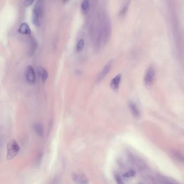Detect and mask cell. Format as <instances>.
Returning <instances> with one entry per match:
<instances>
[{
  "mask_svg": "<svg viewBox=\"0 0 184 184\" xmlns=\"http://www.w3.org/2000/svg\"><path fill=\"white\" fill-rule=\"evenodd\" d=\"M121 79L122 75L121 74H119L111 80L110 82V87L113 91H117L118 89Z\"/></svg>",
  "mask_w": 184,
  "mask_h": 184,
  "instance_id": "ba28073f",
  "label": "cell"
},
{
  "mask_svg": "<svg viewBox=\"0 0 184 184\" xmlns=\"http://www.w3.org/2000/svg\"><path fill=\"white\" fill-rule=\"evenodd\" d=\"M34 1L35 0H24L23 4L26 7L30 6L32 3H34Z\"/></svg>",
  "mask_w": 184,
  "mask_h": 184,
  "instance_id": "ac0fdd59",
  "label": "cell"
},
{
  "mask_svg": "<svg viewBox=\"0 0 184 184\" xmlns=\"http://www.w3.org/2000/svg\"><path fill=\"white\" fill-rule=\"evenodd\" d=\"M25 79L29 83H34L36 81V74L31 66H28L25 71Z\"/></svg>",
  "mask_w": 184,
  "mask_h": 184,
  "instance_id": "277c9868",
  "label": "cell"
},
{
  "mask_svg": "<svg viewBox=\"0 0 184 184\" xmlns=\"http://www.w3.org/2000/svg\"><path fill=\"white\" fill-rule=\"evenodd\" d=\"M136 175V173L133 171H130L128 172H126L123 175L125 178H130L131 177H133Z\"/></svg>",
  "mask_w": 184,
  "mask_h": 184,
  "instance_id": "2e32d148",
  "label": "cell"
},
{
  "mask_svg": "<svg viewBox=\"0 0 184 184\" xmlns=\"http://www.w3.org/2000/svg\"><path fill=\"white\" fill-rule=\"evenodd\" d=\"M115 181H116L117 184H124V182L122 180V178L119 175H115Z\"/></svg>",
  "mask_w": 184,
  "mask_h": 184,
  "instance_id": "e0dca14e",
  "label": "cell"
},
{
  "mask_svg": "<svg viewBox=\"0 0 184 184\" xmlns=\"http://www.w3.org/2000/svg\"><path fill=\"white\" fill-rule=\"evenodd\" d=\"M155 76H156L155 68L153 66H150V68H147L144 78V81L145 85L149 87L151 86L154 82Z\"/></svg>",
  "mask_w": 184,
  "mask_h": 184,
  "instance_id": "3957f363",
  "label": "cell"
},
{
  "mask_svg": "<svg viewBox=\"0 0 184 184\" xmlns=\"http://www.w3.org/2000/svg\"><path fill=\"white\" fill-rule=\"evenodd\" d=\"M38 42L34 37H31L29 41L28 53L31 55L34 54L38 49Z\"/></svg>",
  "mask_w": 184,
  "mask_h": 184,
  "instance_id": "8992f818",
  "label": "cell"
},
{
  "mask_svg": "<svg viewBox=\"0 0 184 184\" xmlns=\"http://www.w3.org/2000/svg\"><path fill=\"white\" fill-rule=\"evenodd\" d=\"M129 107L130 109L131 113L135 118H138L141 115V113L137 105L133 102H130L129 103Z\"/></svg>",
  "mask_w": 184,
  "mask_h": 184,
  "instance_id": "9c48e42d",
  "label": "cell"
},
{
  "mask_svg": "<svg viewBox=\"0 0 184 184\" xmlns=\"http://www.w3.org/2000/svg\"><path fill=\"white\" fill-rule=\"evenodd\" d=\"M85 42L84 40L83 39H81L79 40L78 42V43L77 44L76 49L77 52H80L83 49L84 46Z\"/></svg>",
  "mask_w": 184,
  "mask_h": 184,
  "instance_id": "5bb4252c",
  "label": "cell"
},
{
  "mask_svg": "<svg viewBox=\"0 0 184 184\" xmlns=\"http://www.w3.org/2000/svg\"><path fill=\"white\" fill-rule=\"evenodd\" d=\"M81 8L83 12H87L89 9V0H84L82 3Z\"/></svg>",
  "mask_w": 184,
  "mask_h": 184,
  "instance_id": "4fadbf2b",
  "label": "cell"
},
{
  "mask_svg": "<svg viewBox=\"0 0 184 184\" xmlns=\"http://www.w3.org/2000/svg\"><path fill=\"white\" fill-rule=\"evenodd\" d=\"M173 155L179 161L181 162L182 163H184V157L181 154L179 153V152H175L174 153H173Z\"/></svg>",
  "mask_w": 184,
  "mask_h": 184,
  "instance_id": "9a60e30c",
  "label": "cell"
},
{
  "mask_svg": "<svg viewBox=\"0 0 184 184\" xmlns=\"http://www.w3.org/2000/svg\"><path fill=\"white\" fill-rule=\"evenodd\" d=\"M111 66H112V61H110L105 66L104 68H103L101 73L99 74L98 77L97 78V80L98 82L103 80V78H104L105 77H106L107 74L109 72L110 70H111Z\"/></svg>",
  "mask_w": 184,
  "mask_h": 184,
  "instance_id": "52a82bcc",
  "label": "cell"
},
{
  "mask_svg": "<svg viewBox=\"0 0 184 184\" xmlns=\"http://www.w3.org/2000/svg\"><path fill=\"white\" fill-rule=\"evenodd\" d=\"M63 1H64V2H67V1H68L69 0H63Z\"/></svg>",
  "mask_w": 184,
  "mask_h": 184,
  "instance_id": "d6986e66",
  "label": "cell"
},
{
  "mask_svg": "<svg viewBox=\"0 0 184 184\" xmlns=\"http://www.w3.org/2000/svg\"><path fill=\"white\" fill-rule=\"evenodd\" d=\"M72 180L75 184H89L86 176L81 173H74L72 175Z\"/></svg>",
  "mask_w": 184,
  "mask_h": 184,
  "instance_id": "5b68a950",
  "label": "cell"
},
{
  "mask_svg": "<svg viewBox=\"0 0 184 184\" xmlns=\"http://www.w3.org/2000/svg\"><path fill=\"white\" fill-rule=\"evenodd\" d=\"M43 16V5L42 0H38L32 12V22L36 27L41 25V20Z\"/></svg>",
  "mask_w": 184,
  "mask_h": 184,
  "instance_id": "6da1fadb",
  "label": "cell"
},
{
  "mask_svg": "<svg viewBox=\"0 0 184 184\" xmlns=\"http://www.w3.org/2000/svg\"><path fill=\"white\" fill-rule=\"evenodd\" d=\"M38 75L41 77L42 83H45L48 77V73L47 70H45L43 68L40 67L38 68Z\"/></svg>",
  "mask_w": 184,
  "mask_h": 184,
  "instance_id": "8fae6325",
  "label": "cell"
},
{
  "mask_svg": "<svg viewBox=\"0 0 184 184\" xmlns=\"http://www.w3.org/2000/svg\"><path fill=\"white\" fill-rule=\"evenodd\" d=\"M20 147L15 139L10 140L7 144L6 147V158L12 160L19 153Z\"/></svg>",
  "mask_w": 184,
  "mask_h": 184,
  "instance_id": "7a4b0ae2",
  "label": "cell"
},
{
  "mask_svg": "<svg viewBox=\"0 0 184 184\" xmlns=\"http://www.w3.org/2000/svg\"><path fill=\"white\" fill-rule=\"evenodd\" d=\"M33 128L35 132L39 136H43L44 134V129L43 126L40 123H35L33 126Z\"/></svg>",
  "mask_w": 184,
  "mask_h": 184,
  "instance_id": "7c38bea8",
  "label": "cell"
},
{
  "mask_svg": "<svg viewBox=\"0 0 184 184\" xmlns=\"http://www.w3.org/2000/svg\"><path fill=\"white\" fill-rule=\"evenodd\" d=\"M18 32L19 34H31V29L29 27L28 24L26 23H23L20 25L18 30Z\"/></svg>",
  "mask_w": 184,
  "mask_h": 184,
  "instance_id": "30bf717a",
  "label": "cell"
}]
</instances>
